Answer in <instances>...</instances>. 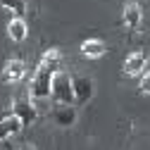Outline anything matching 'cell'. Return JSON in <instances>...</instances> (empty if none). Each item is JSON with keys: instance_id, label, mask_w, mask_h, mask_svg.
<instances>
[{"instance_id": "52a82bcc", "label": "cell", "mask_w": 150, "mask_h": 150, "mask_svg": "<svg viewBox=\"0 0 150 150\" xmlns=\"http://www.w3.org/2000/svg\"><path fill=\"white\" fill-rule=\"evenodd\" d=\"M24 124H22V119L17 117V115H5L3 119H0V141H3L5 136H10V134H17Z\"/></svg>"}, {"instance_id": "6da1fadb", "label": "cell", "mask_w": 150, "mask_h": 150, "mask_svg": "<svg viewBox=\"0 0 150 150\" xmlns=\"http://www.w3.org/2000/svg\"><path fill=\"white\" fill-rule=\"evenodd\" d=\"M60 64H62V52L57 48H50L48 52H43V60L31 81V98L50 96V81H52V74L60 71Z\"/></svg>"}, {"instance_id": "277c9868", "label": "cell", "mask_w": 150, "mask_h": 150, "mask_svg": "<svg viewBox=\"0 0 150 150\" xmlns=\"http://www.w3.org/2000/svg\"><path fill=\"white\" fill-rule=\"evenodd\" d=\"M24 71H26V64L22 60H10L3 69V81L5 83H17V81H22Z\"/></svg>"}, {"instance_id": "7c38bea8", "label": "cell", "mask_w": 150, "mask_h": 150, "mask_svg": "<svg viewBox=\"0 0 150 150\" xmlns=\"http://www.w3.org/2000/svg\"><path fill=\"white\" fill-rule=\"evenodd\" d=\"M74 119H76L74 110H64V112H57V122H60V124H64V126H69Z\"/></svg>"}, {"instance_id": "8fae6325", "label": "cell", "mask_w": 150, "mask_h": 150, "mask_svg": "<svg viewBox=\"0 0 150 150\" xmlns=\"http://www.w3.org/2000/svg\"><path fill=\"white\" fill-rule=\"evenodd\" d=\"M0 5L12 10L17 17H24V12H26V0H0Z\"/></svg>"}, {"instance_id": "ba28073f", "label": "cell", "mask_w": 150, "mask_h": 150, "mask_svg": "<svg viewBox=\"0 0 150 150\" xmlns=\"http://www.w3.org/2000/svg\"><path fill=\"white\" fill-rule=\"evenodd\" d=\"M124 24L129 26V31H136L141 24V7L136 3H126L124 5Z\"/></svg>"}, {"instance_id": "7a4b0ae2", "label": "cell", "mask_w": 150, "mask_h": 150, "mask_svg": "<svg viewBox=\"0 0 150 150\" xmlns=\"http://www.w3.org/2000/svg\"><path fill=\"white\" fill-rule=\"evenodd\" d=\"M50 96L55 100H62L67 105H71L74 100V86H71V76L64 71H55L52 74V81H50Z\"/></svg>"}, {"instance_id": "3957f363", "label": "cell", "mask_w": 150, "mask_h": 150, "mask_svg": "<svg viewBox=\"0 0 150 150\" xmlns=\"http://www.w3.org/2000/svg\"><path fill=\"white\" fill-rule=\"evenodd\" d=\"M145 64H148V57H145V55H143V52H134V55H129V57L124 60L122 71L126 74V76H141L143 69H145Z\"/></svg>"}, {"instance_id": "5bb4252c", "label": "cell", "mask_w": 150, "mask_h": 150, "mask_svg": "<svg viewBox=\"0 0 150 150\" xmlns=\"http://www.w3.org/2000/svg\"><path fill=\"white\" fill-rule=\"evenodd\" d=\"M19 150H36V148H33L31 143H22V145H19Z\"/></svg>"}, {"instance_id": "5b68a950", "label": "cell", "mask_w": 150, "mask_h": 150, "mask_svg": "<svg viewBox=\"0 0 150 150\" xmlns=\"http://www.w3.org/2000/svg\"><path fill=\"white\" fill-rule=\"evenodd\" d=\"M12 115H17L22 119V124H31L36 119V110L29 100H14V107H12Z\"/></svg>"}, {"instance_id": "4fadbf2b", "label": "cell", "mask_w": 150, "mask_h": 150, "mask_svg": "<svg viewBox=\"0 0 150 150\" xmlns=\"http://www.w3.org/2000/svg\"><path fill=\"white\" fill-rule=\"evenodd\" d=\"M141 93H145V96H150V71H145V74H141Z\"/></svg>"}, {"instance_id": "9c48e42d", "label": "cell", "mask_w": 150, "mask_h": 150, "mask_svg": "<svg viewBox=\"0 0 150 150\" xmlns=\"http://www.w3.org/2000/svg\"><path fill=\"white\" fill-rule=\"evenodd\" d=\"M81 55L88 57V60H96V57H100V55H105V43L98 41V38H88L81 45Z\"/></svg>"}, {"instance_id": "30bf717a", "label": "cell", "mask_w": 150, "mask_h": 150, "mask_svg": "<svg viewBox=\"0 0 150 150\" xmlns=\"http://www.w3.org/2000/svg\"><path fill=\"white\" fill-rule=\"evenodd\" d=\"M7 33H10V38H12V41H24V38H26V33H29L26 22L22 19V17H14V19L7 24Z\"/></svg>"}, {"instance_id": "8992f818", "label": "cell", "mask_w": 150, "mask_h": 150, "mask_svg": "<svg viewBox=\"0 0 150 150\" xmlns=\"http://www.w3.org/2000/svg\"><path fill=\"white\" fill-rule=\"evenodd\" d=\"M71 86H74V98H76L79 103H86L93 96V81L88 76H81L76 81H71Z\"/></svg>"}]
</instances>
